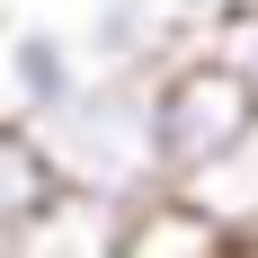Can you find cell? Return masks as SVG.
I'll list each match as a JSON object with an SVG mask.
<instances>
[{"label": "cell", "instance_id": "1", "mask_svg": "<svg viewBox=\"0 0 258 258\" xmlns=\"http://www.w3.org/2000/svg\"><path fill=\"white\" fill-rule=\"evenodd\" d=\"M36 134H45L62 187H89L116 205L169 196V169H160V143H152V72H89Z\"/></svg>", "mask_w": 258, "mask_h": 258}, {"label": "cell", "instance_id": "2", "mask_svg": "<svg viewBox=\"0 0 258 258\" xmlns=\"http://www.w3.org/2000/svg\"><path fill=\"white\" fill-rule=\"evenodd\" d=\"M249 125H258V89L223 62V53L178 45V53L152 72V143H160L169 187H178L187 169H205L214 152H232Z\"/></svg>", "mask_w": 258, "mask_h": 258}, {"label": "cell", "instance_id": "3", "mask_svg": "<svg viewBox=\"0 0 258 258\" xmlns=\"http://www.w3.org/2000/svg\"><path fill=\"white\" fill-rule=\"evenodd\" d=\"M80 80H89V53H80L72 27L27 18V27H9V36H0V89H9V116L45 125L53 107L80 89Z\"/></svg>", "mask_w": 258, "mask_h": 258}, {"label": "cell", "instance_id": "4", "mask_svg": "<svg viewBox=\"0 0 258 258\" xmlns=\"http://www.w3.org/2000/svg\"><path fill=\"white\" fill-rule=\"evenodd\" d=\"M178 45H196V27H178L160 0H98V9L80 18L89 72H160Z\"/></svg>", "mask_w": 258, "mask_h": 258}, {"label": "cell", "instance_id": "5", "mask_svg": "<svg viewBox=\"0 0 258 258\" xmlns=\"http://www.w3.org/2000/svg\"><path fill=\"white\" fill-rule=\"evenodd\" d=\"M125 214L116 196H89V187H53L45 214L9 240V258H116L125 249Z\"/></svg>", "mask_w": 258, "mask_h": 258}, {"label": "cell", "instance_id": "6", "mask_svg": "<svg viewBox=\"0 0 258 258\" xmlns=\"http://www.w3.org/2000/svg\"><path fill=\"white\" fill-rule=\"evenodd\" d=\"M178 196L205 214V223L232 240V249H258V125L240 134L232 152H214L205 169H187V178H178Z\"/></svg>", "mask_w": 258, "mask_h": 258}, {"label": "cell", "instance_id": "7", "mask_svg": "<svg viewBox=\"0 0 258 258\" xmlns=\"http://www.w3.org/2000/svg\"><path fill=\"white\" fill-rule=\"evenodd\" d=\"M53 187H62V169H53L45 134L27 125V116H0V258H9V240L45 214Z\"/></svg>", "mask_w": 258, "mask_h": 258}, {"label": "cell", "instance_id": "8", "mask_svg": "<svg viewBox=\"0 0 258 258\" xmlns=\"http://www.w3.org/2000/svg\"><path fill=\"white\" fill-rule=\"evenodd\" d=\"M116 258H240V249L169 187V196H152V205L125 214V249H116Z\"/></svg>", "mask_w": 258, "mask_h": 258}, {"label": "cell", "instance_id": "9", "mask_svg": "<svg viewBox=\"0 0 258 258\" xmlns=\"http://www.w3.org/2000/svg\"><path fill=\"white\" fill-rule=\"evenodd\" d=\"M196 45H205V53H223V62H232V72L258 89V0H223V9L196 27Z\"/></svg>", "mask_w": 258, "mask_h": 258}, {"label": "cell", "instance_id": "10", "mask_svg": "<svg viewBox=\"0 0 258 258\" xmlns=\"http://www.w3.org/2000/svg\"><path fill=\"white\" fill-rule=\"evenodd\" d=\"M0 36H9V18H0Z\"/></svg>", "mask_w": 258, "mask_h": 258}]
</instances>
